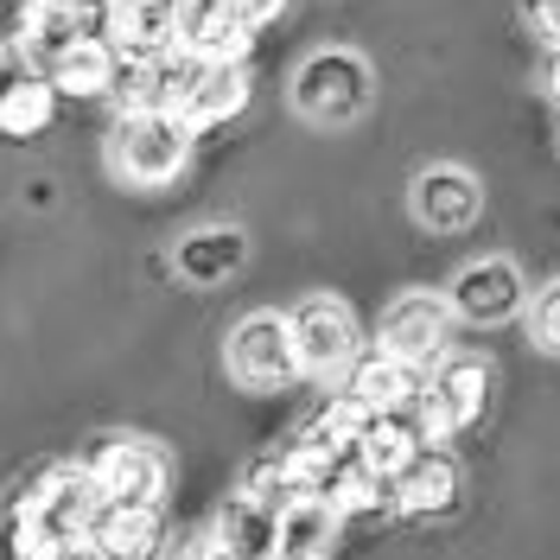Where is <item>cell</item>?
<instances>
[{
	"label": "cell",
	"mask_w": 560,
	"mask_h": 560,
	"mask_svg": "<svg viewBox=\"0 0 560 560\" xmlns=\"http://www.w3.org/2000/svg\"><path fill=\"white\" fill-rule=\"evenodd\" d=\"M243 497H255V503H268V510H287L293 497H300V485L287 478V458H255L248 465V478H243Z\"/></svg>",
	"instance_id": "cell-25"
},
{
	"label": "cell",
	"mask_w": 560,
	"mask_h": 560,
	"mask_svg": "<svg viewBox=\"0 0 560 560\" xmlns=\"http://www.w3.org/2000/svg\"><path fill=\"white\" fill-rule=\"evenodd\" d=\"M325 503L338 510V516H370V510H383L388 503V485L363 465V458L350 453L338 471H331V485H325Z\"/></svg>",
	"instance_id": "cell-21"
},
{
	"label": "cell",
	"mask_w": 560,
	"mask_h": 560,
	"mask_svg": "<svg viewBox=\"0 0 560 560\" xmlns=\"http://www.w3.org/2000/svg\"><path fill=\"white\" fill-rule=\"evenodd\" d=\"M248 108V70H210L205 83H198V96L178 108V121L198 135V128H217V121H230V115H243Z\"/></svg>",
	"instance_id": "cell-20"
},
{
	"label": "cell",
	"mask_w": 560,
	"mask_h": 560,
	"mask_svg": "<svg viewBox=\"0 0 560 560\" xmlns=\"http://www.w3.org/2000/svg\"><path fill=\"white\" fill-rule=\"evenodd\" d=\"M7 13H13V0H0V20H7ZM13 20H20V13H13Z\"/></svg>",
	"instance_id": "cell-33"
},
{
	"label": "cell",
	"mask_w": 560,
	"mask_h": 560,
	"mask_svg": "<svg viewBox=\"0 0 560 560\" xmlns=\"http://www.w3.org/2000/svg\"><path fill=\"white\" fill-rule=\"evenodd\" d=\"M388 503L401 516H446L458 503V465L446 453H420L395 485H388Z\"/></svg>",
	"instance_id": "cell-12"
},
{
	"label": "cell",
	"mask_w": 560,
	"mask_h": 560,
	"mask_svg": "<svg viewBox=\"0 0 560 560\" xmlns=\"http://www.w3.org/2000/svg\"><path fill=\"white\" fill-rule=\"evenodd\" d=\"M287 325H293V350H300V376L331 383L338 370L357 363V318H350L345 300L313 293V300H300V313L287 318Z\"/></svg>",
	"instance_id": "cell-3"
},
{
	"label": "cell",
	"mask_w": 560,
	"mask_h": 560,
	"mask_svg": "<svg viewBox=\"0 0 560 560\" xmlns=\"http://www.w3.org/2000/svg\"><path fill=\"white\" fill-rule=\"evenodd\" d=\"M13 510L33 516L51 548H65V541H90V523H96L103 497H96L83 465H51V471H38L33 485H20Z\"/></svg>",
	"instance_id": "cell-1"
},
{
	"label": "cell",
	"mask_w": 560,
	"mask_h": 560,
	"mask_svg": "<svg viewBox=\"0 0 560 560\" xmlns=\"http://www.w3.org/2000/svg\"><path fill=\"white\" fill-rule=\"evenodd\" d=\"M210 560H230V555H223V548H210Z\"/></svg>",
	"instance_id": "cell-35"
},
{
	"label": "cell",
	"mask_w": 560,
	"mask_h": 560,
	"mask_svg": "<svg viewBox=\"0 0 560 560\" xmlns=\"http://www.w3.org/2000/svg\"><path fill=\"white\" fill-rule=\"evenodd\" d=\"M217 548L230 560H268L280 548V510L268 503H255V497H230L223 503V516H217Z\"/></svg>",
	"instance_id": "cell-14"
},
{
	"label": "cell",
	"mask_w": 560,
	"mask_h": 560,
	"mask_svg": "<svg viewBox=\"0 0 560 560\" xmlns=\"http://www.w3.org/2000/svg\"><path fill=\"white\" fill-rule=\"evenodd\" d=\"M420 453H427V446L415 440V427H408L401 415H376L370 427H363V440H357V458H363L383 485H395V478H401Z\"/></svg>",
	"instance_id": "cell-18"
},
{
	"label": "cell",
	"mask_w": 560,
	"mask_h": 560,
	"mask_svg": "<svg viewBox=\"0 0 560 560\" xmlns=\"http://www.w3.org/2000/svg\"><path fill=\"white\" fill-rule=\"evenodd\" d=\"M217 20H230V0H178V51H191Z\"/></svg>",
	"instance_id": "cell-26"
},
{
	"label": "cell",
	"mask_w": 560,
	"mask_h": 560,
	"mask_svg": "<svg viewBox=\"0 0 560 560\" xmlns=\"http://www.w3.org/2000/svg\"><path fill=\"white\" fill-rule=\"evenodd\" d=\"M230 376L248 388H287L300 376V350H293V325L280 313H248L230 331Z\"/></svg>",
	"instance_id": "cell-5"
},
{
	"label": "cell",
	"mask_w": 560,
	"mask_h": 560,
	"mask_svg": "<svg viewBox=\"0 0 560 560\" xmlns=\"http://www.w3.org/2000/svg\"><path fill=\"white\" fill-rule=\"evenodd\" d=\"M236 261H243V236H236V230H198L191 243L178 248V275L205 280V287L210 280H223Z\"/></svg>",
	"instance_id": "cell-22"
},
{
	"label": "cell",
	"mask_w": 560,
	"mask_h": 560,
	"mask_svg": "<svg viewBox=\"0 0 560 560\" xmlns=\"http://www.w3.org/2000/svg\"><path fill=\"white\" fill-rule=\"evenodd\" d=\"M433 395H440V408L453 415V427L465 433L471 420L485 415L490 401V363L485 357H440V370H433Z\"/></svg>",
	"instance_id": "cell-16"
},
{
	"label": "cell",
	"mask_w": 560,
	"mask_h": 560,
	"mask_svg": "<svg viewBox=\"0 0 560 560\" xmlns=\"http://www.w3.org/2000/svg\"><path fill=\"white\" fill-rule=\"evenodd\" d=\"M528 331H535V345L555 350L560 357V280H548L541 293H535V306H528Z\"/></svg>",
	"instance_id": "cell-27"
},
{
	"label": "cell",
	"mask_w": 560,
	"mask_h": 560,
	"mask_svg": "<svg viewBox=\"0 0 560 560\" xmlns=\"http://www.w3.org/2000/svg\"><path fill=\"white\" fill-rule=\"evenodd\" d=\"M280 7H287V0H230V13L243 20L248 33H255V26H268V20H280Z\"/></svg>",
	"instance_id": "cell-29"
},
{
	"label": "cell",
	"mask_w": 560,
	"mask_h": 560,
	"mask_svg": "<svg viewBox=\"0 0 560 560\" xmlns=\"http://www.w3.org/2000/svg\"><path fill=\"white\" fill-rule=\"evenodd\" d=\"M7 555H13V560H45V555H51V541H45V528H38L33 516H20V510H13V516H7Z\"/></svg>",
	"instance_id": "cell-28"
},
{
	"label": "cell",
	"mask_w": 560,
	"mask_h": 560,
	"mask_svg": "<svg viewBox=\"0 0 560 560\" xmlns=\"http://www.w3.org/2000/svg\"><path fill=\"white\" fill-rule=\"evenodd\" d=\"M268 560H300V555H280V548H275V555H268Z\"/></svg>",
	"instance_id": "cell-34"
},
{
	"label": "cell",
	"mask_w": 560,
	"mask_h": 560,
	"mask_svg": "<svg viewBox=\"0 0 560 560\" xmlns=\"http://www.w3.org/2000/svg\"><path fill=\"white\" fill-rule=\"evenodd\" d=\"M345 395H357L370 415H401V408L420 395V370L415 363H395V357H383V350H370V357L350 363Z\"/></svg>",
	"instance_id": "cell-13"
},
{
	"label": "cell",
	"mask_w": 560,
	"mask_h": 560,
	"mask_svg": "<svg viewBox=\"0 0 560 560\" xmlns=\"http://www.w3.org/2000/svg\"><path fill=\"white\" fill-rule=\"evenodd\" d=\"M90 541H96L108 560H166V523H160V503H140V510L103 503L96 523H90Z\"/></svg>",
	"instance_id": "cell-10"
},
{
	"label": "cell",
	"mask_w": 560,
	"mask_h": 560,
	"mask_svg": "<svg viewBox=\"0 0 560 560\" xmlns=\"http://www.w3.org/2000/svg\"><path fill=\"white\" fill-rule=\"evenodd\" d=\"M248 26L243 20H236V13H230V20H217V26H210L205 38H198V45H191V58H205L210 70H236L248 58Z\"/></svg>",
	"instance_id": "cell-23"
},
{
	"label": "cell",
	"mask_w": 560,
	"mask_h": 560,
	"mask_svg": "<svg viewBox=\"0 0 560 560\" xmlns=\"http://www.w3.org/2000/svg\"><path fill=\"white\" fill-rule=\"evenodd\" d=\"M0 83H7V38H0Z\"/></svg>",
	"instance_id": "cell-32"
},
{
	"label": "cell",
	"mask_w": 560,
	"mask_h": 560,
	"mask_svg": "<svg viewBox=\"0 0 560 560\" xmlns=\"http://www.w3.org/2000/svg\"><path fill=\"white\" fill-rule=\"evenodd\" d=\"M446 306H453L458 318H471V325H503L510 313H523V275H516V261H503V255L471 261V268L453 280Z\"/></svg>",
	"instance_id": "cell-9"
},
{
	"label": "cell",
	"mask_w": 560,
	"mask_h": 560,
	"mask_svg": "<svg viewBox=\"0 0 560 560\" xmlns=\"http://www.w3.org/2000/svg\"><path fill=\"white\" fill-rule=\"evenodd\" d=\"M115 70H121V58H115L108 38H77L65 58L45 70V83L65 90V96H108L115 90Z\"/></svg>",
	"instance_id": "cell-17"
},
{
	"label": "cell",
	"mask_w": 560,
	"mask_h": 560,
	"mask_svg": "<svg viewBox=\"0 0 560 560\" xmlns=\"http://www.w3.org/2000/svg\"><path fill=\"white\" fill-rule=\"evenodd\" d=\"M446 325H453V306L440 293H395L383 306V357L395 363H433L446 350Z\"/></svg>",
	"instance_id": "cell-7"
},
{
	"label": "cell",
	"mask_w": 560,
	"mask_h": 560,
	"mask_svg": "<svg viewBox=\"0 0 560 560\" xmlns=\"http://www.w3.org/2000/svg\"><path fill=\"white\" fill-rule=\"evenodd\" d=\"M90 485L103 503H121V510H140V503H160L166 490V458L153 453L147 440H103L96 453L83 458Z\"/></svg>",
	"instance_id": "cell-6"
},
{
	"label": "cell",
	"mask_w": 560,
	"mask_h": 560,
	"mask_svg": "<svg viewBox=\"0 0 560 560\" xmlns=\"http://www.w3.org/2000/svg\"><path fill=\"white\" fill-rule=\"evenodd\" d=\"M338 528H345V516H338L325 497H293V503L280 510V555L325 560L338 548Z\"/></svg>",
	"instance_id": "cell-15"
},
{
	"label": "cell",
	"mask_w": 560,
	"mask_h": 560,
	"mask_svg": "<svg viewBox=\"0 0 560 560\" xmlns=\"http://www.w3.org/2000/svg\"><path fill=\"white\" fill-rule=\"evenodd\" d=\"M45 560H108V555L96 548V541H65V548H51Z\"/></svg>",
	"instance_id": "cell-30"
},
{
	"label": "cell",
	"mask_w": 560,
	"mask_h": 560,
	"mask_svg": "<svg viewBox=\"0 0 560 560\" xmlns=\"http://www.w3.org/2000/svg\"><path fill=\"white\" fill-rule=\"evenodd\" d=\"M408 205H415V217L427 230H465L478 217V205H485V191H478V178L465 173V166H427L415 178Z\"/></svg>",
	"instance_id": "cell-11"
},
{
	"label": "cell",
	"mask_w": 560,
	"mask_h": 560,
	"mask_svg": "<svg viewBox=\"0 0 560 560\" xmlns=\"http://www.w3.org/2000/svg\"><path fill=\"white\" fill-rule=\"evenodd\" d=\"M363 103H370V65L350 51H318L293 77V108L306 121H350Z\"/></svg>",
	"instance_id": "cell-4"
},
{
	"label": "cell",
	"mask_w": 560,
	"mask_h": 560,
	"mask_svg": "<svg viewBox=\"0 0 560 560\" xmlns=\"http://www.w3.org/2000/svg\"><path fill=\"white\" fill-rule=\"evenodd\" d=\"M166 560H210V548H178V555H166Z\"/></svg>",
	"instance_id": "cell-31"
},
{
	"label": "cell",
	"mask_w": 560,
	"mask_h": 560,
	"mask_svg": "<svg viewBox=\"0 0 560 560\" xmlns=\"http://www.w3.org/2000/svg\"><path fill=\"white\" fill-rule=\"evenodd\" d=\"M370 420H376V415H370L357 395H338V401L313 420V433H318V440H331V446H345V453H357V440H363V427H370Z\"/></svg>",
	"instance_id": "cell-24"
},
{
	"label": "cell",
	"mask_w": 560,
	"mask_h": 560,
	"mask_svg": "<svg viewBox=\"0 0 560 560\" xmlns=\"http://www.w3.org/2000/svg\"><path fill=\"white\" fill-rule=\"evenodd\" d=\"M103 38L121 65H160L178 51V0H108Z\"/></svg>",
	"instance_id": "cell-8"
},
{
	"label": "cell",
	"mask_w": 560,
	"mask_h": 560,
	"mask_svg": "<svg viewBox=\"0 0 560 560\" xmlns=\"http://www.w3.org/2000/svg\"><path fill=\"white\" fill-rule=\"evenodd\" d=\"M58 115V90L45 77H20V83H0V135L7 140H26L45 135Z\"/></svg>",
	"instance_id": "cell-19"
},
{
	"label": "cell",
	"mask_w": 560,
	"mask_h": 560,
	"mask_svg": "<svg viewBox=\"0 0 560 560\" xmlns=\"http://www.w3.org/2000/svg\"><path fill=\"white\" fill-rule=\"evenodd\" d=\"M108 160H115V173L135 178V185H166L191 160V128L178 115H121L115 140H108Z\"/></svg>",
	"instance_id": "cell-2"
}]
</instances>
